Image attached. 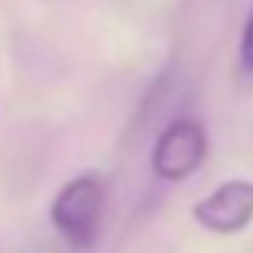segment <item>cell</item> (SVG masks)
<instances>
[{
    "label": "cell",
    "instance_id": "4",
    "mask_svg": "<svg viewBox=\"0 0 253 253\" xmlns=\"http://www.w3.org/2000/svg\"><path fill=\"white\" fill-rule=\"evenodd\" d=\"M240 65L253 72V10L244 23V36H240Z\"/></svg>",
    "mask_w": 253,
    "mask_h": 253
},
{
    "label": "cell",
    "instance_id": "1",
    "mask_svg": "<svg viewBox=\"0 0 253 253\" xmlns=\"http://www.w3.org/2000/svg\"><path fill=\"white\" fill-rule=\"evenodd\" d=\"M52 227L65 237L68 247L75 250H91L101 234V217H104V185L94 175H78L72 179L59 195L52 208Z\"/></svg>",
    "mask_w": 253,
    "mask_h": 253
},
{
    "label": "cell",
    "instance_id": "2",
    "mask_svg": "<svg viewBox=\"0 0 253 253\" xmlns=\"http://www.w3.org/2000/svg\"><path fill=\"white\" fill-rule=\"evenodd\" d=\"M208 156V133L192 117L172 120L153 146V172L163 182L188 179Z\"/></svg>",
    "mask_w": 253,
    "mask_h": 253
},
{
    "label": "cell",
    "instance_id": "3",
    "mask_svg": "<svg viewBox=\"0 0 253 253\" xmlns=\"http://www.w3.org/2000/svg\"><path fill=\"white\" fill-rule=\"evenodd\" d=\"M192 214L205 231H214V234L244 231L253 221V182L250 179L221 182L214 192L205 195V198L195 205Z\"/></svg>",
    "mask_w": 253,
    "mask_h": 253
}]
</instances>
